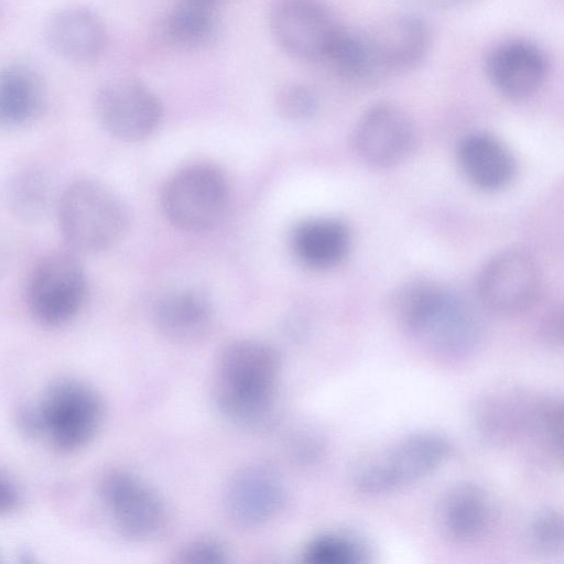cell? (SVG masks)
<instances>
[{
  "label": "cell",
  "mask_w": 564,
  "mask_h": 564,
  "mask_svg": "<svg viewBox=\"0 0 564 564\" xmlns=\"http://www.w3.org/2000/svg\"><path fill=\"white\" fill-rule=\"evenodd\" d=\"M390 302L399 325L432 358L458 362L478 350L480 318L455 291L429 280H414L397 288Z\"/></svg>",
  "instance_id": "obj_1"
},
{
  "label": "cell",
  "mask_w": 564,
  "mask_h": 564,
  "mask_svg": "<svg viewBox=\"0 0 564 564\" xmlns=\"http://www.w3.org/2000/svg\"><path fill=\"white\" fill-rule=\"evenodd\" d=\"M280 371V354L267 343L239 339L226 345L214 376L218 409L242 427L264 426L273 413Z\"/></svg>",
  "instance_id": "obj_2"
},
{
  "label": "cell",
  "mask_w": 564,
  "mask_h": 564,
  "mask_svg": "<svg viewBox=\"0 0 564 564\" xmlns=\"http://www.w3.org/2000/svg\"><path fill=\"white\" fill-rule=\"evenodd\" d=\"M102 414L101 399L91 387L74 378H61L46 387L39 401L19 411L18 423L29 437L72 453L95 437Z\"/></svg>",
  "instance_id": "obj_3"
},
{
  "label": "cell",
  "mask_w": 564,
  "mask_h": 564,
  "mask_svg": "<svg viewBox=\"0 0 564 564\" xmlns=\"http://www.w3.org/2000/svg\"><path fill=\"white\" fill-rule=\"evenodd\" d=\"M475 416L480 432L490 441L512 444L534 440L562 457L563 408L558 399L502 388L479 400Z\"/></svg>",
  "instance_id": "obj_4"
},
{
  "label": "cell",
  "mask_w": 564,
  "mask_h": 564,
  "mask_svg": "<svg viewBox=\"0 0 564 564\" xmlns=\"http://www.w3.org/2000/svg\"><path fill=\"white\" fill-rule=\"evenodd\" d=\"M59 231L73 252L98 253L121 240L130 216L120 196L105 183L79 177L58 196Z\"/></svg>",
  "instance_id": "obj_5"
},
{
  "label": "cell",
  "mask_w": 564,
  "mask_h": 564,
  "mask_svg": "<svg viewBox=\"0 0 564 564\" xmlns=\"http://www.w3.org/2000/svg\"><path fill=\"white\" fill-rule=\"evenodd\" d=\"M451 451L448 440L440 433H412L360 458L352 468L351 482L362 494L393 492L429 477Z\"/></svg>",
  "instance_id": "obj_6"
},
{
  "label": "cell",
  "mask_w": 564,
  "mask_h": 564,
  "mask_svg": "<svg viewBox=\"0 0 564 564\" xmlns=\"http://www.w3.org/2000/svg\"><path fill=\"white\" fill-rule=\"evenodd\" d=\"M230 200V185L217 165L207 162L187 164L165 182L161 205L165 217L177 228L198 232L215 227Z\"/></svg>",
  "instance_id": "obj_7"
},
{
  "label": "cell",
  "mask_w": 564,
  "mask_h": 564,
  "mask_svg": "<svg viewBox=\"0 0 564 564\" xmlns=\"http://www.w3.org/2000/svg\"><path fill=\"white\" fill-rule=\"evenodd\" d=\"M87 276L75 252L52 251L34 265L28 283V306L34 319L56 328L70 323L87 296Z\"/></svg>",
  "instance_id": "obj_8"
},
{
  "label": "cell",
  "mask_w": 564,
  "mask_h": 564,
  "mask_svg": "<svg viewBox=\"0 0 564 564\" xmlns=\"http://www.w3.org/2000/svg\"><path fill=\"white\" fill-rule=\"evenodd\" d=\"M105 131L123 142H138L152 135L162 120V105L142 82L118 78L105 84L95 102Z\"/></svg>",
  "instance_id": "obj_9"
},
{
  "label": "cell",
  "mask_w": 564,
  "mask_h": 564,
  "mask_svg": "<svg viewBox=\"0 0 564 564\" xmlns=\"http://www.w3.org/2000/svg\"><path fill=\"white\" fill-rule=\"evenodd\" d=\"M271 29L289 55L323 63L341 26L321 0H280L271 14Z\"/></svg>",
  "instance_id": "obj_10"
},
{
  "label": "cell",
  "mask_w": 564,
  "mask_h": 564,
  "mask_svg": "<svg viewBox=\"0 0 564 564\" xmlns=\"http://www.w3.org/2000/svg\"><path fill=\"white\" fill-rule=\"evenodd\" d=\"M99 496L123 536L145 541L161 531L165 520L162 500L134 475L126 470L107 473L100 480Z\"/></svg>",
  "instance_id": "obj_11"
},
{
  "label": "cell",
  "mask_w": 564,
  "mask_h": 564,
  "mask_svg": "<svg viewBox=\"0 0 564 564\" xmlns=\"http://www.w3.org/2000/svg\"><path fill=\"white\" fill-rule=\"evenodd\" d=\"M414 143L415 133L410 118L399 107L388 102L367 109L351 135V144L359 160L380 170L405 161Z\"/></svg>",
  "instance_id": "obj_12"
},
{
  "label": "cell",
  "mask_w": 564,
  "mask_h": 564,
  "mask_svg": "<svg viewBox=\"0 0 564 564\" xmlns=\"http://www.w3.org/2000/svg\"><path fill=\"white\" fill-rule=\"evenodd\" d=\"M541 283L539 267L532 256L509 249L494 256L478 279L481 303L499 314H516L535 300Z\"/></svg>",
  "instance_id": "obj_13"
},
{
  "label": "cell",
  "mask_w": 564,
  "mask_h": 564,
  "mask_svg": "<svg viewBox=\"0 0 564 564\" xmlns=\"http://www.w3.org/2000/svg\"><path fill=\"white\" fill-rule=\"evenodd\" d=\"M377 78L416 67L431 46L427 24L412 14H398L362 33Z\"/></svg>",
  "instance_id": "obj_14"
},
{
  "label": "cell",
  "mask_w": 564,
  "mask_h": 564,
  "mask_svg": "<svg viewBox=\"0 0 564 564\" xmlns=\"http://www.w3.org/2000/svg\"><path fill=\"white\" fill-rule=\"evenodd\" d=\"M285 488L272 468L250 465L229 479L224 492L227 517L237 525L250 528L273 518L283 507Z\"/></svg>",
  "instance_id": "obj_15"
},
{
  "label": "cell",
  "mask_w": 564,
  "mask_h": 564,
  "mask_svg": "<svg viewBox=\"0 0 564 564\" xmlns=\"http://www.w3.org/2000/svg\"><path fill=\"white\" fill-rule=\"evenodd\" d=\"M492 87L510 99H525L543 85L547 61L540 47L524 40H509L495 46L485 61Z\"/></svg>",
  "instance_id": "obj_16"
},
{
  "label": "cell",
  "mask_w": 564,
  "mask_h": 564,
  "mask_svg": "<svg viewBox=\"0 0 564 564\" xmlns=\"http://www.w3.org/2000/svg\"><path fill=\"white\" fill-rule=\"evenodd\" d=\"M456 161L463 175L484 191L508 186L517 172L516 160L506 144L486 132L466 134L457 144Z\"/></svg>",
  "instance_id": "obj_17"
},
{
  "label": "cell",
  "mask_w": 564,
  "mask_h": 564,
  "mask_svg": "<svg viewBox=\"0 0 564 564\" xmlns=\"http://www.w3.org/2000/svg\"><path fill=\"white\" fill-rule=\"evenodd\" d=\"M492 503L484 488L460 482L447 490L438 508V523L452 542L470 544L481 539L492 522Z\"/></svg>",
  "instance_id": "obj_18"
},
{
  "label": "cell",
  "mask_w": 564,
  "mask_h": 564,
  "mask_svg": "<svg viewBox=\"0 0 564 564\" xmlns=\"http://www.w3.org/2000/svg\"><path fill=\"white\" fill-rule=\"evenodd\" d=\"M46 40L63 57L74 62L96 59L106 45V29L96 12L70 6L55 12L46 24Z\"/></svg>",
  "instance_id": "obj_19"
},
{
  "label": "cell",
  "mask_w": 564,
  "mask_h": 564,
  "mask_svg": "<svg viewBox=\"0 0 564 564\" xmlns=\"http://www.w3.org/2000/svg\"><path fill=\"white\" fill-rule=\"evenodd\" d=\"M154 319L160 333L175 344H194L208 333L213 306L197 289H181L164 295L155 305Z\"/></svg>",
  "instance_id": "obj_20"
},
{
  "label": "cell",
  "mask_w": 564,
  "mask_h": 564,
  "mask_svg": "<svg viewBox=\"0 0 564 564\" xmlns=\"http://www.w3.org/2000/svg\"><path fill=\"white\" fill-rule=\"evenodd\" d=\"M291 246L295 257L306 267L329 269L347 256L350 231L346 224L336 218H310L294 228Z\"/></svg>",
  "instance_id": "obj_21"
},
{
  "label": "cell",
  "mask_w": 564,
  "mask_h": 564,
  "mask_svg": "<svg viewBox=\"0 0 564 564\" xmlns=\"http://www.w3.org/2000/svg\"><path fill=\"white\" fill-rule=\"evenodd\" d=\"M214 6L203 0H182L161 19L158 25L160 40L178 51L207 46L219 31Z\"/></svg>",
  "instance_id": "obj_22"
},
{
  "label": "cell",
  "mask_w": 564,
  "mask_h": 564,
  "mask_svg": "<svg viewBox=\"0 0 564 564\" xmlns=\"http://www.w3.org/2000/svg\"><path fill=\"white\" fill-rule=\"evenodd\" d=\"M44 105L37 74L24 65L0 70V128H17L39 117Z\"/></svg>",
  "instance_id": "obj_23"
},
{
  "label": "cell",
  "mask_w": 564,
  "mask_h": 564,
  "mask_svg": "<svg viewBox=\"0 0 564 564\" xmlns=\"http://www.w3.org/2000/svg\"><path fill=\"white\" fill-rule=\"evenodd\" d=\"M54 184L48 172L28 166L12 175L6 188V200L12 214L25 221L43 217L52 206Z\"/></svg>",
  "instance_id": "obj_24"
},
{
  "label": "cell",
  "mask_w": 564,
  "mask_h": 564,
  "mask_svg": "<svg viewBox=\"0 0 564 564\" xmlns=\"http://www.w3.org/2000/svg\"><path fill=\"white\" fill-rule=\"evenodd\" d=\"M362 540L345 532L321 534L308 542L303 561L310 564H358L368 561Z\"/></svg>",
  "instance_id": "obj_25"
},
{
  "label": "cell",
  "mask_w": 564,
  "mask_h": 564,
  "mask_svg": "<svg viewBox=\"0 0 564 564\" xmlns=\"http://www.w3.org/2000/svg\"><path fill=\"white\" fill-rule=\"evenodd\" d=\"M275 108L284 120L304 121L317 111L318 98L311 87L301 83H289L278 90Z\"/></svg>",
  "instance_id": "obj_26"
},
{
  "label": "cell",
  "mask_w": 564,
  "mask_h": 564,
  "mask_svg": "<svg viewBox=\"0 0 564 564\" xmlns=\"http://www.w3.org/2000/svg\"><path fill=\"white\" fill-rule=\"evenodd\" d=\"M563 518L558 511H540L529 525L530 542L540 552L556 553L563 546Z\"/></svg>",
  "instance_id": "obj_27"
},
{
  "label": "cell",
  "mask_w": 564,
  "mask_h": 564,
  "mask_svg": "<svg viewBox=\"0 0 564 564\" xmlns=\"http://www.w3.org/2000/svg\"><path fill=\"white\" fill-rule=\"evenodd\" d=\"M225 547L215 540L200 539L189 542L177 555V562L185 564H218L226 562Z\"/></svg>",
  "instance_id": "obj_28"
},
{
  "label": "cell",
  "mask_w": 564,
  "mask_h": 564,
  "mask_svg": "<svg viewBox=\"0 0 564 564\" xmlns=\"http://www.w3.org/2000/svg\"><path fill=\"white\" fill-rule=\"evenodd\" d=\"M21 502L22 492L19 485L7 471L0 469V517L18 510Z\"/></svg>",
  "instance_id": "obj_29"
},
{
  "label": "cell",
  "mask_w": 564,
  "mask_h": 564,
  "mask_svg": "<svg viewBox=\"0 0 564 564\" xmlns=\"http://www.w3.org/2000/svg\"><path fill=\"white\" fill-rule=\"evenodd\" d=\"M438 2L446 3V4H457L465 2L467 0H437Z\"/></svg>",
  "instance_id": "obj_30"
},
{
  "label": "cell",
  "mask_w": 564,
  "mask_h": 564,
  "mask_svg": "<svg viewBox=\"0 0 564 564\" xmlns=\"http://www.w3.org/2000/svg\"><path fill=\"white\" fill-rule=\"evenodd\" d=\"M203 1H207V2H210V3H214V4H215V3H216L217 1H219V0H203Z\"/></svg>",
  "instance_id": "obj_31"
}]
</instances>
